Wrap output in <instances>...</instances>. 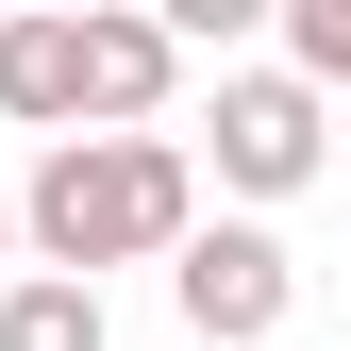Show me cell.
Listing matches in <instances>:
<instances>
[{
  "label": "cell",
  "mask_w": 351,
  "mask_h": 351,
  "mask_svg": "<svg viewBox=\"0 0 351 351\" xmlns=\"http://www.w3.org/2000/svg\"><path fill=\"white\" fill-rule=\"evenodd\" d=\"M0 17H17V0H0Z\"/></svg>",
  "instance_id": "30bf717a"
},
{
  "label": "cell",
  "mask_w": 351,
  "mask_h": 351,
  "mask_svg": "<svg viewBox=\"0 0 351 351\" xmlns=\"http://www.w3.org/2000/svg\"><path fill=\"white\" fill-rule=\"evenodd\" d=\"M201 167H217L234 201H301V184L335 167V101H318L301 67H217V117H201Z\"/></svg>",
  "instance_id": "7a4b0ae2"
},
{
  "label": "cell",
  "mask_w": 351,
  "mask_h": 351,
  "mask_svg": "<svg viewBox=\"0 0 351 351\" xmlns=\"http://www.w3.org/2000/svg\"><path fill=\"white\" fill-rule=\"evenodd\" d=\"M151 17H167V51H234V34H268L285 0H151Z\"/></svg>",
  "instance_id": "ba28073f"
},
{
  "label": "cell",
  "mask_w": 351,
  "mask_h": 351,
  "mask_svg": "<svg viewBox=\"0 0 351 351\" xmlns=\"http://www.w3.org/2000/svg\"><path fill=\"white\" fill-rule=\"evenodd\" d=\"M0 351H117V318H101V285L17 268V285H0Z\"/></svg>",
  "instance_id": "8992f818"
},
{
  "label": "cell",
  "mask_w": 351,
  "mask_h": 351,
  "mask_svg": "<svg viewBox=\"0 0 351 351\" xmlns=\"http://www.w3.org/2000/svg\"><path fill=\"white\" fill-rule=\"evenodd\" d=\"M67 34H84V134H167L184 51H167L151 0H67Z\"/></svg>",
  "instance_id": "277c9868"
},
{
  "label": "cell",
  "mask_w": 351,
  "mask_h": 351,
  "mask_svg": "<svg viewBox=\"0 0 351 351\" xmlns=\"http://www.w3.org/2000/svg\"><path fill=\"white\" fill-rule=\"evenodd\" d=\"M17 234L34 268L101 285V268H167V251L201 234V151L184 134H51L17 184Z\"/></svg>",
  "instance_id": "6da1fadb"
},
{
  "label": "cell",
  "mask_w": 351,
  "mask_h": 351,
  "mask_svg": "<svg viewBox=\"0 0 351 351\" xmlns=\"http://www.w3.org/2000/svg\"><path fill=\"white\" fill-rule=\"evenodd\" d=\"M0 117L17 134H84V34H67V0H17L0 17Z\"/></svg>",
  "instance_id": "5b68a950"
},
{
  "label": "cell",
  "mask_w": 351,
  "mask_h": 351,
  "mask_svg": "<svg viewBox=\"0 0 351 351\" xmlns=\"http://www.w3.org/2000/svg\"><path fill=\"white\" fill-rule=\"evenodd\" d=\"M167 301H184L201 351H268V335L301 318V251L268 234V217H201V234L167 251Z\"/></svg>",
  "instance_id": "3957f363"
},
{
  "label": "cell",
  "mask_w": 351,
  "mask_h": 351,
  "mask_svg": "<svg viewBox=\"0 0 351 351\" xmlns=\"http://www.w3.org/2000/svg\"><path fill=\"white\" fill-rule=\"evenodd\" d=\"M285 67L335 101V84H351V0H285Z\"/></svg>",
  "instance_id": "52a82bcc"
},
{
  "label": "cell",
  "mask_w": 351,
  "mask_h": 351,
  "mask_svg": "<svg viewBox=\"0 0 351 351\" xmlns=\"http://www.w3.org/2000/svg\"><path fill=\"white\" fill-rule=\"evenodd\" d=\"M0 285H17V201H0Z\"/></svg>",
  "instance_id": "9c48e42d"
}]
</instances>
